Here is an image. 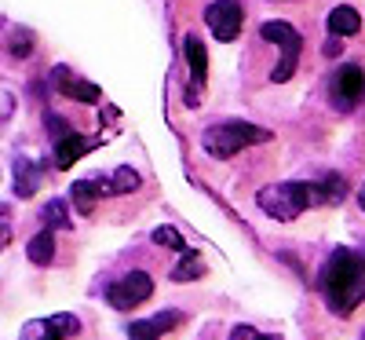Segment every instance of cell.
I'll list each match as a JSON object with an SVG mask.
<instances>
[{"label":"cell","mask_w":365,"mask_h":340,"mask_svg":"<svg viewBox=\"0 0 365 340\" xmlns=\"http://www.w3.org/2000/svg\"><path fill=\"white\" fill-rule=\"evenodd\" d=\"M322 296L329 311L351 315L365 300V260L351 249H336L322 267Z\"/></svg>","instance_id":"cell-1"},{"label":"cell","mask_w":365,"mask_h":340,"mask_svg":"<svg viewBox=\"0 0 365 340\" xmlns=\"http://www.w3.org/2000/svg\"><path fill=\"white\" fill-rule=\"evenodd\" d=\"M267 139H270V132L259 129V125H249V121H220V125L205 129L201 146H205V154H212V158L223 161V158H234L237 150L267 143Z\"/></svg>","instance_id":"cell-2"},{"label":"cell","mask_w":365,"mask_h":340,"mask_svg":"<svg viewBox=\"0 0 365 340\" xmlns=\"http://www.w3.org/2000/svg\"><path fill=\"white\" fill-rule=\"evenodd\" d=\"M256 205L270 220L289 224L303 209H311V191H307V183H270V187H259Z\"/></svg>","instance_id":"cell-3"},{"label":"cell","mask_w":365,"mask_h":340,"mask_svg":"<svg viewBox=\"0 0 365 340\" xmlns=\"http://www.w3.org/2000/svg\"><path fill=\"white\" fill-rule=\"evenodd\" d=\"M259 34L282 48V63L274 66V74H270V77L278 81V84H285V81L296 74V63H299V48H303L299 29H292V26H289V22H282V19H267V22L259 26Z\"/></svg>","instance_id":"cell-4"},{"label":"cell","mask_w":365,"mask_h":340,"mask_svg":"<svg viewBox=\"0 0 365 340\" xmlns=\"http://www.w3.org/2000/svg\"><path fill=\"white\" fill-rule=\"evenodd\" d=\"M329 96H332V106L336 110H354L361 99H365V70L358 63H347L336 70V77H332L329 84Z\"/></svg>","instance_id":"cell-5"},{"label":"cell","mask_w":365,"mask_h":340,"mask_svg":"<svg viewBox=\"0 0 365 340\" xmlns=\"http://www.w3.org/2000/svg\"><path fill=\"white\" fill-rule=\"evenodd\" d=\"M150 293H154V278H150L146 271H132V274H125L120 282H113L106 289V300H110V307H117V311H132V307H139L143 300H150Z\"/></svg>","instance_id":"cell-6"},{"label":"cell","mask_w":365,"mask_h":340,"mask_svg":"<svg viewBox=\"0 0 365 340\" xmlns=\"http://www.w3.org/2000/svg\"><path fill=\"white\" fill-rule=\"evenodd\" d=\"M241 22H245L241 0H212V4L205 8V26L212 29L216 41H234L241 34Z\"/></svg>","instance_id":"cell-7"},{"label":"cell","mask_w":365,"mask_h":340,"mask_svg":"<svg viewBox=\"0 0 365 340\" xmlns=\"http://www.w3.org/2000/svg\"><path fill=\"white\" fill-rule=\"evenodd\" d=\"M51 81L58 84V91H63V96H70V99H77V103H99V96H103V91L91 84V81H77L66 66H55Z\"/></svg>","instance_id":"cell-8"},{"label":"cell","mask_w":365,"mask_h":340,"mask_svg":"<svg viewBox=\"0 0 365 340\" xmlns=\"http://www.w3.org/2000/svg\"><path fill=\"white\" fill-rule=\"evenodd\" d=\"M88 150H91V139H88V136L66 132L63 139H55V165H58V169H70L77 158H84Z\"/></svg>","instance_id":"cell-9"},{"label":"cell","mask_w":365,"mask_h":340,"mask_svg":"<svg viewBox=\"0 0 365 340\" xmlns=\"http://www.w3.org/2000/svg\"><path fill=\"white\" fill-rule=\"evenodd\" d=\"M307 191H311V205H336L347 198V183L340 176H329V179L307 183Z\"/></svg>","instance_id":"cell-10"},{"label":"cell","mask_w":365,"mask_h":340,"mask_svg":"<svg viewBox=\"0 0 365 340\" xmlns=\"http://www.w3.org/2000/svg\"><path fill=\"white\" fill-rule=\"evenodd\" d=\"M329 34L332 37H354L358 29H361V15L354 11V8H347V4H340V8H332L329 11Z\"/></svg>","instance_id":"cell-11"},{"label":"cell","mask_w":365,"mask_h":340,"mask_svg":"<svg viewBox=\"0 0 365 340\" xmlns=\"http://www.w3.org/2000/svg\"><path fill=\"white\" fill-rule=\"evenodd\" d=\"M26 256L34 260L37 267H48V264L55 260V238H51V227L29 238V245H26Z\"/></svg>","instance_id":"cell-12"},{"label":"cell","mask_w":365,"mask_h":340,"mask_svg":"<svg viewBox=\"0 0 365 340\" xmlns=\"http://www.w3.org/2000/svg\"><path fill=\"white\" fill-rule=\"evenodd\" d=\"M187 63H190V74H194V88H201L205 77H208V51H205L201 37H187Z\"/></svg>","instance_id":"cell-13"},{"label":"cell","mask_w":365,"mask_h":340,"mask_svg":"<svg viewBox=\"0 0 365 340\" xmlns=\"http://www.w3.org/2000/svg\"><path fill=\"white\" fill-rule=\"evenodd\" d=\"M70 194H73L77 212H91V209H96V198L103 194V183L99 179H77Z\"/></svg>","instance_id":"cell-14"},{"label":"cell","mask_w":365,"mask_h":340,"mask_svg":"<svg viewBox=\"0 0 365 340\" xmlns=\"http://www.w3.org/2000/svg\"><path fill=\"white\" fill-rule=\"evenodd\" d=\"M19 340H63V333H58L55 319H34V322H26Z\"/></svg>","instance_id":"cell-15"},{"label":"cell","mask_w":365,"mask_h":340,"mask_svg":"<svg viewBox=\"0 0 365 340\" xmlns=\"http://www.w3.org/2000/svg\"><path fill=\"white\" fill-rule=\"evenodd\" d=\"M34 191H37V169L29 165L26 158H19L15 161V194L19 198H29Z\"/></svg>","instance_id":"cell-16"},{"label":"cell","mask_w":365,"mask_h":340,"mask_svg":"<svg viewBox=\"0 0 365 340\" xmlns=\"http://www.w3.org/2000/svg\"><path fill=\"white\" fill-rule=\"evenodd\" d=\"M201 274H205V260L197 253H187L172 267V282H194V278H201Z\"/></svg>","instance_id":"cell-17"},{"label":"cell","mask_w":365,"mask_h":340,"mask_svg":"<svg viewBox=\"0 0 365 340\" xmlns=\"http://www.w3.org/2000/svg\"><path fill=\"white\" fill-rule=\"evenodd\" d=\"M139 176H135V169H117L113 172V179L110 183H103V194H128V191H139Z\"/></svg>","instance_id":"cell-18"},{"label":"cell","mask_w":365,"mask_h":340,"mask_svg":"<svg viewBox=\"0 0 365 340\" xmlns=\"http://www.w3.org/2000/svg\"><path fill=\"white\" fill-rule=\"evenodd\" d=\"M44 220H48V227H70V212H66V201L51 198V201L44 205Z\"/></svg>","instance_id":"cell-19"},{"label":"cell","mask_w":365,"mask_h":340,"mask_svg":"<svg viewBox=\"0 0 365 340\" xmlns=\"http://www.w3.org/2000/svg\"><path fill=\"white\" fill-rule=\"evenodd\" d=\"M4 44H8L19 59H26V55H29V34H26V29H19V26H11L8 34H4Z\"/></svg>","instance_id":"cell-20"},{"label":"cell","mask_w":365,"mask_h":340,"mask_svg":"<svg viewBox=\"0 0 365 340\" xmlns=\"http://www.w3.org/2000/svg\"><path fill=\"white\" fill-rule=\"evenodd\" d=\"M154 241H158V245H165V249H179V253H182V234H179L175 227H168V224L154 231Z\"/></svg>","instance_id":"cell-21"},{"label":"cell","mask_w":365,"mask_h":340,"mask_svg":"<svg viewBox=\"0 0 365 340\" xmlns=\"http://www.w3.org/2000/svg\"><path fill=\"white\" fill-rule=\"evenodd\" d=\"M128 340H161V333L150 326V319H139V322H128Z\"/></svg>","instance_id":"cell-22"},{"label":"cell","mask_w":365,"mask_h":340,"mask_svg":"<svg viewBox=\"0 0 365 340\" xmlns=\"http://www.w3.org/2000/svg\"><path fill=\"white\" fill-rule=\"evenodd\" d=\"M179 322H182V315H179V311H161V315L150 319V326H154L158 333H168V329H175Z\"/></svg>","instance_id":"cell-23"},{"label":"cell","mask_w":365,"mask_h":340,"mask_svg":"<svg viewBox=\"0 0 365 340\" xmlns=\"http://www.w3.org/2000/svg\"><path fill=\"white\" fill-rule=\"evenodd\" d=\"M230 340H259V333L252 326H234L230 329Z\"/></svg>","instance_id":"cell-24"},{"label":"cell","mask_w":365,"mask_h":340,"mask_svg":"<svg viewBox=\"0 0 365 340\" xmlns=\"http://www.w3.org/2000/svg\"><path fill=\"white\" fill-rule=\"evenodd\" d=\"M48 129H51V136H55V139H63V136H66V129H63V121H58L55 114H48Z\"/></svg>","instance_id":"cell-25"},{"label":"cell","mask_w":365,"mask_h":340,"mask_svg":"<svg viewBox=\"0 0 365 340\" xmlns=\"http://www.w3.org/2000/svg\"><path fill=\"white\" fill-rule=\"evenodd\" d=\"M340 41H344V37H329V41L322 44V51H325V59H329V55H340Z\"/></svg>","instance_id":"cell-26"},{"label":"cell","mask_w":365,"mask_h":340,"mask_svg":"<svg viewBox=\"0 0 365 340\" xmlns=\"http://www.w3.org/2000/svg\"><path fill=\"white\" fill-rule=\"evenodd\" d=\"M8 245H11V231L0 224V249H8Z\"/></svg>","instance_id":"cell-27"},{"label":"cell","mask_w":365,"mask_h":340,"mask_svg":"<svg viewBox=\"0 0 365 340\" xmlns=\"http://www.w3.org/2000/svg\"><path fill=\"white\" fill-rule=\"evenodd\" d=\"M358 205L365 209V183H361V191H358Z\"/></svg>","instance_id":"cell-28"},{"label":"cell","mask_w":365,"mask_h":340,"mask_svg":"<svg viewBox=\"0 0 365 340\" xmlns=\"http://www.w3.org/2000/svg\"><path fill=\"white\" fill-rule=\"evenodd\" d=\"M259 340H282V336H259Z\"/></svg>","instance_id":"cell-29"}]
</instances>
